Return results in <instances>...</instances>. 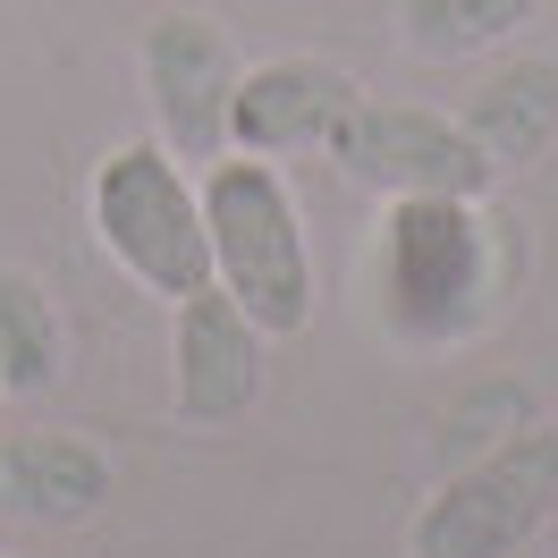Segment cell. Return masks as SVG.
Instances as JSON below:
<instances>
[{
  "instance_id": "obj_9",
  "label": "cell",
  "mask_w": 558,
  "mask_h": 558,
  "mask_svg": "<svg viewBox=\"0 0 558 558\" xmlns=\"http://www.w3.org/2000/svg\"><path fill=\"white\" fill-rule=\"evenodd\" d=\"M110 499V457L69 432H0V517L85 524Z\"/></svg>"
},
{
  "instance_id": "obj_8",
  "label": "cell",
  "mask_w": 558,
  "mask_h": 558,
  "mask_svg": "<svg viewBox=\"0 0 558 558\" xmlns=\"http://www.w3.org/2000/svg\"><path fill=\"white\" fill-rule=\"evenodd\" d=\"M364 102V85L330 60H263V69L238 76V110H229V153H330L339 119Z\"/></svg>"
},
{
  "instance_id": "obj_10",
  "label": "cell",
  "mask_w": 558,
  "mask_h": 558,
  "mask_svg": "<svg viewBox=\"0 0 558 558\" xmlns=\"http://www.w3.org/2000/svg\"><path fill=\"white\" fill-rule=\"evenodd\" d=\"M457 119H465V136L483 144L499 170H524L558 136V69L550 60H508V69H490V85Z\"/></svg>"
},
{
  "instance_id": "obj_7",
  "label": "cell",
  "mask_w": 558,
  "mask_h": 558,
  "mask_svg": "<svg viewBox=\"0 0 558 558\" xmlns=\"http://www.w3.org/2000/svg\"><path fill=\"white\" fill-rule=\"evenodd\" d=\"M263 348H271V330L245 314L220 279H204L195 296H178V330H170L178 423L220 432V423L254 415V398H263Z\"/></svg>"
},
{
  "instance_id": "obj_1",
  "label": "cell",
  "mask_w": 558,
  "mask_h": 558,
  "mask_svg": "<svg viewBox=\"0 0 558 558\" xmlns=\"http://www.w3.org/2000/svg\"><path fill=\"white\" fill-rule=\"evenodd\" d=\"M373 305L398 348H465L499 314V220L483 195H389Z\"/></svg>"
},
{
  "instance_id": "obj_6",
  "label": "cell",
  "mask_w": 558,
  "mask_h": 558,
  "mask_svg": "<svg viewBox=\"0 0 558 558\" xmlns=\"http://www.w3.org/2000/svg\"><path fill=\"white\" fill-rule=\"evenodd\" d=\"M238 76H245L238 43L204 9H178L144 35V102H153V128L178 161H220L229 153Z\"/></svg>"
},
{
  "instance_id": "obj_5",
  "label": "cell",
  "mask_w": 558,
  "mask_h": 558,
  "mask_svg": "<svg viewBox=\"0 0 558 558\" xmlns=\"http://www.w3.org/2000/svg\"><path fill=\"white\" fill-rule=\"evenodd\" d=\"M330 161L381 195H490L499 178V161L465 136V119L423 102H373V94L339 119Z\"/></svg>"
},
{
  "instance_id": "obj_3",
  "label": "cell",
  "mask_w": 558,
  "mask_h": 558,
  "mask_svg": "<svg viewBox=\"0 0 558 558\" xmlns=\"http://www.w3.org/2000/svg\"><path fill=\"white\" fill-rule=\"evenodd\" d=\"M94 238L161 305L195 296L211 279L204 186L186 178V161L161 136H136V144H119V153H102V170H94Z\"/></svg>"
},
{
  "instance_id": "obj_12",
  "label": "cell",
  "mask_w": 558,
  "mask_h": 558,
  "mask_svg": "<svg viewBox=\"0 0 558 558\" xmlns=\"http://www.w3.org/2000/svg\"><path fill=\"white\" fill-rule=\"evenodd\" d=\"M542 17V0H407V51L423 60H474L490 43Z\"/></svg>"
},
{
  "instance_id": "obj_11",
  "label": "cell",
  "mask_w": 558,
  "mask_h": 558,
  "mask_svg": "<svg viewBox=\"0 0 558 558\" xmlns=\"http://www.w3.org/2000/svg\"><path fill=\"white\" fill-rule=\"evenodd\" d=\"M60 314H51V296H43L26 271H0V389L9 398H35V389L60 381Z\"/></svg>"
},
{
  "instance_id": "obj_2",
  "label": "cell",
  "mask_w": 558,
  "mask_h": 558,
  "mask_svg": "<svg viewBox=\"0 0 558 558\" xmlns=\"http://www.w3.org/2000/svg\"><path fill=\"white\" fill-rule=\"evenodd\" d=\"M204 238H211V279L238 296L271 339H296L314 322V245L288 178L263 153H220L204 161Z\"/></svg>"
},
{
  "instance_id": "obj_4",
  "label": "cell",
  "mask_w": 558,
  "mask_h": 558,
  "mask_svg": "<svg viewBox=\"0 0 558 558\" xmlns=\"http://www.w3.org/2000/svg\"><path fill=\"white\" fill-rule=\"evenodd\" d=\"M558 517V423H517L465 457L407 524V558H517Z\"/></svg>"
}]
</instances>
